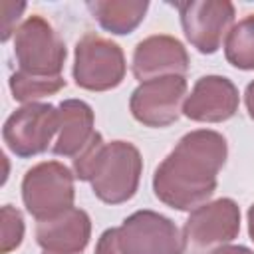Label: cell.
Segmentation results:
<instances>
[{
    "mask_svg": "<svg viewBox=\"0 0 254 254\" xmlns=\"http://www.w3.org/2000/svg\"><path fill=\"white\" fill-rule=\"evenodd\" d=\"M228 155L226 139L212 129L181 137L153 175L155 196L177 210H194L216 190V177Z\"/></svg>",
    "mask_w": 254,
    "mask_h": 254,
    "instance_id": "obj_1",
    "label": "cell"
},
{
    "mask_svg": "<svg viewBox=\"0 0 254 254\" xmlns=\"http://www.w3.org/2000/svg\"><path fill=\"white\" fill-rule=\"evenodd\" d=\"M143 159L129 141H109L97 133L95 139L73 159V175L91 183L93 194L105 204L127 202L139 187Z\"/></svg>",
    "mask_w": 254,
    "mask_h": 254,
    "instance_id": "obj_2",
    "label": "cell"
},
{
    "mask_svg": "<svg viewBox=\"0 0 254 254\" xmlns=\"http://www.w3.org/2000/svg\"><path fill=\"white\" fill-rule=\"evenodd\" d=\"M75 175L60 161H44L26 171L22 179V200L26 210L40 222L54 218L73 206Z\"/></svg>",
    "mask_w": 254,
    "mask_h": 254,
    "instance_id": "obj_3",
    "label": "cell"
},
{
    "mask_svg": "<svg viewBox=\"0 0 254 254\" xmlns=\"http://www.w3.org/2000/svg\"><path fill=\"white\" fill-rule=\"evenodd\" d=\"M14 56L22 71L40 77H56L62 75L67 50L52 24L32 14L14 34Z\"/></svg>",
    "mask_w": 254,
    "mask_h": 254,
    "instance_id": "obj_4",
    "label": "cell"
},
{
    "mask_svg": "<svg viewBox=\"0 0 254 254\" xmlns=\"http://www.w3.org/2000/svg\"><path fill=\"white\" fill-rule=\"evenodd\" d=\"M123 50L109 38L95 32L85 34L75 44L73 79L87 91H107L117 87L125 77Z\"/></svg>",
    "mask_w": 254,
    "mask_h": 254,
    "instance_id": "obj_5",
    "label": "cell"
},
{
    "mask_svg": "<svg viewBox=\"0 0 254 254\" xmlns=\"http://www.w3.org/2000/svg\"><path fill=\"white\" fill-rule=\"evenodd\" d=\"M117 244L121 254H183L187 248L177 224L155 210L129 214L117 226Z\"/></svg>",
    "mask_w": 254,
    "mask_h": 254,
    "instance_id": "obj_6",
    "label": "cell"
},
{
    "mask_svg": "<svg viewBox=\"0 0 254 254\" xmlns=\"http://www.w3.org/2000/svg\"><path fill=\"white\" fill-rule=\"evenodd\" d=\"M60 131V111L50 103H26L4 123L6 147L22 159L44 153Z\"/></svg>",
    "mask_w": 254,
    "mask_h": 254,
    "instance_id": "obj_7",
    "label": "cell"
},
{
    "mask_svg": "<svg viewBox=\"0 0 254 254\" xmlns=\"http://www.w3.org/2000/svg\"><path fill=\"white\" fill-rule=\"evenodd\" d=\"M183 32L200 54H214L234 22V6L228 0L177 2Z\"/></svg>",
    "mask_w": 254,
    "mask_h": 254,
    "instance_id": "obj_8",
    "label": "cell"
},
{
    "mask_svg": "<svg viewBox=\"0 0 254 254\" xmlns=\"http://www.w3.org/2000/svg\"><path fill=\"white\" fill-rule=\"evenodd\" d=\"M185 95V75L155 77L137 85V89L131 93L129 109L133 117L147 127H167L179 119Z\"/></svg>",
    "mask_w": 254,
    "mask_h": 254,
    "instance_id": "obj_9",
    "label": "cell"
},
{
    "mask_svg": "<svg viewBox=\"0 0 254 254\" xmlns=\"http://www.w3.org/2000/svg\"><path fill=\"white\" fill-rule=\"evenodd\" d=\"M240 232V208L232 198H216L190 210L183 236L187 248L208 250L232 242Z\"/></svg>",
    "mask_w": 254,
    "mask_h": 254,
    "instance_id": "obj_10",
    "label": "cell"
},
{
    "mask_svg": "<svg viewBox=\"0 0 254 254\" xmlns=\"http://www.w3.org/2000/svg\"><path fill=\"white\" fill-rule=\"evenodd\" d=\"M240 95L224 75H202L183 101V115L198 123H222L238 111Z\"/></svg>",
    "mask_w": 254,
    "mask_h": 254,
    "instance_id": "obj_11",
    "label": "cell"
},
{
    "mask_svg": "<svg viewBox=\"0 0 254 254\" xmlns=\"http://www.w3.org/2000/svg\"><path fill=\"white\" fill-rule=\"evenodd\" d=\"M189 64L187 48L169 34L149 36L141 40L133 52V75L139 81L165 75H185Z\"/></svg>",
    "mask_w": 254,
    "mask_h": 254,
    "instance_id": "obj_12",
    "label": "cell"
},
{
    "mask_svg": "<svg viewBox=\"0 0 254 254\" xmlns=\"http://www.w3.org/2000/svg\"><path fill=\"white\" fill-rule=\"evenodd\" d=\"M89 238V214L75 206L54 218L40 220L36 226V240L46 254H81Z\"/></svg>",
    "mask_w": 254,
    "mask_h": 254,
    "instance_id": "obj_13",
    "label": "cell"
},
{
    "mask_svg": "<svg viewBox=\"0 0 254 254\" xmlns=\"http://www.w3.org/2000/svg\"><path fill=\"white\" fill-rule=\"evenodd\" d=\"M58 111L60 131L54 143V153L60 157L75 159L97 135L93 129V109L81 99H65L58 105Z\"/></svg>",
    "mask_w": 254,
    "mask_h": 254,
    "instance_id": "obj_14",
    "label": "cell"
},
{
    "mask_svg": "<svg viewBox=\"0 0 254 254\" xmlns=\"http://www.w3.org/2000/svg\"><path fill=\"white\" fill-rule=\"evenodd\" d=\"M149 8L147 0H95L87 2V10L97 24L115 36L131 34L145 18Z\"/></svg>",
    "mask_w": 254,
    "mask_h": 254,
    "instance_id": "obj_15",
    "label": "cell"
},
{
    "mask_svg": "<svg viewBox=\"0 0 254 254\" xmlns=\"http://www.w3.org/2000/svg\"><path fill=\"white\" fill-rule=\"evenodd\" d=\"M224 56L238 69H254V14L238 20L224 38Z\"/></svg>",
    "mask_w": 254,
    "mask_h": 254,
    "instance_id": "obj_16",
    "label": "cell"
},
{
    "mask_svg": "<svg viewBox=\"0 0 254 254\" xmlns=\"http://www.w3.org/2000/svg\"><path fill=\"white\" fill-rule=\"evenodd\" d=\"M65 87V79L62 75L56 77H40V75H30L22 69L14 71L10 75V91L12 97L20 103H36V99L48 97L58 93L60 89Z\"/></svg>",
    "mask_w": 254,
    "mask_h": 254,
    "instance_id": "obj_17",
    "label": "cell"
},
{
    "mask_svg": "<svg viewBox=\"0 0 254 254\" xmlns=\"http://www.w3.org/2000/svg\"><path fill=\"white\" fill-rule=\"evenodd\" d=\"M24 238V218L22 212L12 206L4 204L0 210V254H8L22 244Z\"/></svg>",
    "mask_w": 254,
    "mask_h": 254,
    "instance_id": "obj_18",
    "label": "cell"
},
{
    "mask_svg": "<svg viewBox=\"0 0 254 254\" xmlns=\"http://www.w3.org/2000/svg\"><path fill=\"white\" fill-rule=\"evenodd\" d=\"M2 42H8L12 34H16V22L20 20L22 12L26 10L24 2H2Z\"/></svg>",
    "mask_w": 254,
    "mask_h": 254,
    "instance_id": "obj_19",
    "label": "cell"
},
{
    "mask_svg": "<svg viewBox=\"0 0 254 254\" xmlns=\"http://www.w3.org/2000/svg\"><path fill=\"white\" fill-rule=\"evenodd\" d=\"M95 254H121L119 244H117V228H107L97 244H95Z\"/></svg>",
    "mask_w": 254,
    "mask_h": 254,
    "instance_id": "obj_20",
    "label": "cell"
},
{
    "mask_svg": "<svg viewBox=\"0 0 254 254\" xmlns=\"http://www.w3.org/2000/svg\"><path fill=\"white\" fill-rule=\"evenodd\" d=\"M210 254H254L250 248L246 246H232V244H224V246H218L214 248Z\"/></svg>",
    "mask_w": 254,
    "mask_h": 254,
    "instance_id": "obj_21",
    "label": "cell"
},
{
    "mask_svg": "<svg viewBox=\"0 0 254 254\" xmlns=\"http://www.w3.org/2000/svg\"><path fill=\"white\" fill-rule=\"evenodd\" d=\"M244 101H246V109H248L250 119H254V81H250V83L246 85V91H244Z\"/></svg>",
    "mask_w": 254,
    "mask_h": 254,
    "instance_id": "obj_22",
    "label": "cell"
},
{
    "mask_svg": "<svg viewBox=\"0 0 254 254\" xmlns=\"http://www.w3.org/2000/svg\"><path fill=\"white\" fill-rule=\"evenodd\" d=\"M248 234H250V240L254 242V204H250L248 208Z\"/></svg>",
    "mask_w": 254,
    "mask_h": 254,
    "instance_id": "obj_23",
    "label": "cell"
}]
</instances>
